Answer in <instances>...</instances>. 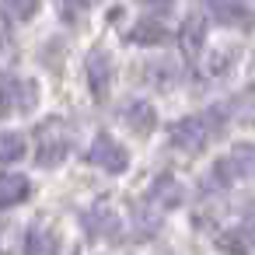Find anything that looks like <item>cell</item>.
Listing matches in <instances>:
<instances>
[{"label": "cell", "instance_id": "1", "mask_svg": "<svg viewBox=\"0 0 255 255\" xmlns=\"http://www.w3.org/2000/svg\"><path fill=\"white\" fill-rule=\"evenodd\" d=\"M224 123H227V109L213 105L206 112H196L189 119H178L171 126V143L178 150H185V154H199L210 140H217V133L224 129Z\"/></svg>", "mask_w": 255, "mask_h": 255}, {"label": "cell", "instance_id": "2", "mask_svg": "<svg viewBox=\"0 0 255 255\" xmlns=\"http://www.w3.org/2000/svg\"><path fill=\"white\" fill-rule=\"evenodd\" d=\"M182 199H185V189H182L171 175H161V178L147 189V199H143L140 210H136V217H140V224H143V234H150V231L157 227L161 213L175 210Z\"/></svg>", "mask_w": 255, "mask_h": 255}, {"label": "cell", "instance_id": "3", "mask_svg": "<svg viewBox=\"0 0 255 255\" xmlns=\"http://www.w3.org/2000/svg\"><path fill=\"white\" fill-rule=\"evenodd\" d=\"M39 105V88L28 77L18 74H0V116L11 119V116H25Z\"/></svg>", "mask_w": 255, "mask_h": 255}, {"label": "cell", "instance_id": "4", "mask_svg": "<svg viewBox=\"0 0 255 255\" xmlns=\"http://www.w3.org/2000/svg\"><path fill=\"white\" fill-rule=\"evenodd\" d=\"M35 140H39V164L42 168H56L70 150V133H67L63 119H46L35 129Z\"/></svg>", "mask_w": 255, "mask_h": 255}, {"label": "cell", "instance_id": "5", "mask_svg": "<svg viewBox=\"0 0 255 255\" xmlns=\"http://www.w3.org/2000/svg\"><path fill=\"white\" fill-rule=\"evenodd\" d=\"M210 14L220 21V25H231V28H255V4L252 0H206Z\"/></svg>", "mask_w": 255, "mask_h": 255}, {"label": "cell", "instance_id": "6", "mask_svg": "<svg viewBox=\"0 0 255 255\" xmlns=\"http://www.w3.org/2000/svg\"><path fill=\"white\" fill-rule=\"evenodd\" d=\"M84 70H88V88L95 95V102H105L109 91H112V56L105 49H91L88 60H84Z\"/></svg>", "mask_w": 255, "mask_h": 255}, {"label": "cell", "instance_id": "7", "mask_svg": "<svg viewBox=\"0 0 255 255\" xmlns=\"http://www.w3.org/2000/svg\"><path fill=\"white\" fill-rule=\"evenodd\" d=\"M88 161L95 164V168H102V171H109V175H123L126 168H129V154L112 140V136H98L95 143H91V150H88Z\"/></svg>", "mask_w": 255, "mask_h": 255}, {"label": "cell", "instance_id": "8", "mask_svg": "<svg viewBox=\"0 0 255 255\" xmlns=\"http://www.w3.org/2000/svg\"><path fill=\"white\" fill-rule=\"evenodd\" d=\"M84 227H88L91 238H116V234H119V217H116L105 203H98V206H91V210L84 213Z\"/></svg>", "mask_w": 255, "mask_h": 255}, {"label": "cell", "instance_id": "9", "mask_svg": "<svg viewBox=\"0 0 255 255\" xmlns=\"http://www.w3.org/2000/svg\"><path fill=\"white\" fill-rule=\"evenodd\" d=\"M32 196V182L25 175H11V171H0V210L18 206Z\"/></svg>", "mask_w": 255, "mask_h": 255}, {"label": "cell", "instance_id": "10", "mask_svg": "<svg viewBox=\"0 0 255 255\" xmlns=\"http://www.w3.org/2000/svg\"><path fill=\"white\" fill-rule=\"evenodd\" d=\"M203 42H206V21L199 14H189L185 25H182V53H185L189 63L203 53Z\"/></svg>", "mask_w": 255, "mask_h": 255}, {"label": "cell", "instance_id": "11", "mask_svg": "<svg viewBox=\"0 0 255 255\" xmlns=\"http://www.w3.org/2000/svg\"><path fill=\"white\" fill-rule=\"evenodd\" d=\"M217 248L231 255H255V227H234V231L217 234Z\"/></svg>", "mask_w": 255, "mask_h": 255}, {"label": "cell", "instance_id": "12", "mask_svg": "<svg viewBox=\"0 0 255 255\" xmlns=\"http://www.w3.org/2000/svg\"><path fill=\"white\" fill-rule=\"evenodd\" d=\"M123 123L136 136H147L154 129V105H147V102H126L123 105Z\"/></svg>", "mask_w": 255, "mask_h": 255}, {"label": "cell", "instance_id": "13", "mask_svg": "<svg viewBox=\"0 0 255 255\" xmlns=\"http://www.w3.org/2000/svg\"><path fill=\"white\" fill-rule=\"evenodd\" d=\"M129 39L136 46H161V42H168V28L161 21H154V18H143V21H136V28L129 32Z\"/></svg>", "mask_w": 255, "mask_h": 255}, {"label": "cell", "instance_id": "14", "mask_svg": "<svg viewBox=\"0 0 255 255\" xmlns=\"http://www.w3.org/2000/svg\"><path fill=\"white\" fill-rule=\"evenodd\" d=\"M25 154V136L21 133H0V161L11 164Z\"/></svg>", "mask_w": 255, "mask_h": 255}, {"label": "cell", "instance_id": "15", "mask_svg": "<svg viewBox=\"0 0 255 255\" xmlns=\"http://www.w3.org/2000/svg\"><path fill=\"white\" fill-rule=\"evenodd\" d=\"M53 248H56V238L46 234L42 227H35V231L28 234V255H49Z\"/></svg>", "mask_w": 255, "mask_h": 255}, {"label": "cell", "instance_id": "16", "mask_svg": "<svg viewBox=\"0 0 255 255\" xmlns=\"http://www.w3.org/2000/svg\"><path fill=\"white\" fill-rule=\"evenodd\" d=\"M7 7H11V14H14V18L28 21V18L39 11V0H7Z\"/></svg>", "mask_w": 255, "mask_h": 255}, {"label": "cell", "instance_id": "17", "mask_svg": "<svg viewBox=\"0 0 255 255\" xmlns=\"http://www.w3.org/2000/svg\"><path fill=\"white\" fill-rule=\"evenodd\" d=\"M234 60H238V46H224V53H217V56H213L210 70H213V74H224V70H227Z\"/></svg>", "mask_w": 255, "mask_h": 255}, {"label": "cell", "instance_id": "18", "mask_svg": "<svg viewBox=\"0 0 255 255\" xmlns=\"http://www.w3.org/2000/svg\"><path fill=\"white\" fill-rule=\"evenodd\" d=\"M140 4H143L147 11H154V14H168L175 0H140Z\"/></svg>", "mask_w": 255, "mask_h": 255}]
</instances>
